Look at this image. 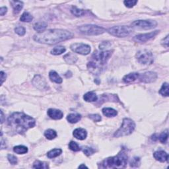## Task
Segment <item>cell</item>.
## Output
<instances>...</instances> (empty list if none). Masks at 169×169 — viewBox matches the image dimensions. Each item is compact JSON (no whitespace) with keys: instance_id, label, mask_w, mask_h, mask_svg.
Here are the masks:
<instances>
[{"instance_id":"6da1fadb","label":"cell","mask_w":169,"mask_h":169,"mask_svg":"<svg viewBox=\"0 0 169 169\" xmlns=\"http://www.w3.org/2000/svg\"><path fill=\"white\" fill-rule=\"evenodd\" d=\"M74 36V34L64 29H50L46 31L34 34V41L41 44H56L59 42L70 39Z\"/></svg>"},{"instance_id":"7a4b0ae2","label":"cell","mask_w":169,"mask_h":169,"mask_svg":"<svg viewBox=\"0 0 169 169\" xmlns=\"http://www.w3.org/2000/svg\"><path fill=\"white\" fill-rule=\"evenodd\" d=\"M8 125L14 132L22 134L34 127L36 121L32 117L22 112H14L7 119Z\"/></svg>"},{"instance_id":"3957f363","label":"cell","mask_w":169,"mask_h":169,"mask_svg":"<svg viewBox=\"0 0 169 169\" xmlns=\"http://www.w3.org/2000/svg\"><path fill=\"white\" fill-rule=\"evenodd\" d=\"M128 163V155L124 151H121L116 156L109 157L101 163L103 168H124Z\"/></svg>"},{"instance_id":"277c9868","label":"cell","mask_w":169,"mask_h":169,"mask_svg":"<svg viewBox=\"0 0 169 169\" xmlns=\"http://www.w3.org/2000/svg\"><path fill=\"white\" fill-rule=\"evenodd\" d=\"M136 128V124L129 118H124L123 120L121 127L114 133V136L116 137H124L132 133Z\"/></svg>"},{"instance_id":"5b68a950","label":"cell","mask_w":169,"mask_h":169,"mask_svg":"<svg viewBox=\"0 0 169 169\" xmlns=\"http://www.w3.org/2000/svg\"><path fill=\"white\" fill-rule=\"evenodd\" d=\"M78 30L81 33L89 36H97L106 32V29L101 26L95 25H85L80 26Z\"/></svg>"},{"instance_id":"8992f818","label":"cell","mask_w":169,"mask_h":169,"mask_svg":"<svg viewBox=\"0 0 169 169\" xmlns=\"http://www.w3.org/2000/svg\"><path fill=\"white\" fill-rule=\"evenodd\" d=\"M107 31L111 35L122 38L129 36L133 33V29L129 26H116L109 28Z\"/></svg>"},{"instance_id":"52a82bcc","label":"cell","mask_w":169,"mask_h":169,"mask_svg":"<svg viewBox=\"0 0 169 169\" xmlns=\"http://www.w3.org/2000/svg\"><path fill=\"white\" fill-rule=\"evenodd\" d=\"M113 51L111 50H101V51H95L93 56H92V58L93 61L96 64H97L98 66L102 67V66L106 64L108 60L110 59L112 54Z\"/></svg>"},{"instance_id":"ba28073f","label":"cell","mask_w":169,"mask_h":169,"mask_svg":"<svg viewBox=\"0 0 169 169\" xmlns=\"http://www.w3.org/2000/svg\"><path fill=\"white\" fill-rule=\"evenodd\" d=\"M136 58L138 62L143 65H151L154 61L152 53L147 50H141L138 51L136 54Z\"/></svg>"},{"instance_id":"9c48e42d","label":"cell","mask_w":169,"mask_h":169,"mask_svg":"<svg viewBox=\"0 0 169 169\" xmlns=\"http://www.w3.org/2000/svg\"><path fill=\"white\" fill-rule=\"evenodd\" d=\"M157 25V22L153 20H138L133 22L132 23V28L137 29L149 30L155 28Z\"/></svg>"},{"instance_id":"30bf717a","label":"cell","mask_w":169,"mask_h":169,"mask_svg":"<svg viewBox=\"0 0 169 169\" xmlns=\"http://www.w3.org/2000/svg\"><path fill=\"white\" fill-rule=\"evenodd\" d=\"M70 48L71 50L75 52L79 53L81 55H87L91 52L90 46L83 44V43H75L71 45Z\"/></svg>"},{"instance_id":"8fae6325","label":"cell","mask_w":169,"mask_h":169,"mask_svg":"<svg viewBox=\"0 0 169 169\" xmlns=\"http://www.w3.org/2000/svg\"><path fill=\"white\" fill-rule=\"evenodd\" d=\"M157 78V74L155 72L147 71L144 74H140L138 79L140 81L145 83H151L155 82Z\"/></svg>"},{"instance_id":"7c38bea8","label":"cell","mask_w":169,"mask_h":169,"mask_svg":"<svg viewBox=\"0 0 169 169\" xmlns=\"http://www.w3.org/2000/svg\"><path fill=\"white\" fill-rule=\"evenodd\" d=\"M159 33V30L145 34H140L133 37V40L137 42H145L154 38Z\"/></svg>"},{"instance_id":"4fadbf2b","label":"cell","mask_w":169,"mask_h":169,"mask_svg":"<svg viewBox=\"0 0 169 169\" xmlns=\"http://www.w3.org/2000/svg\"><path fill=\"white\" fill-rule=\"evenodd\" d=\"M33 83L37 89L40 90H45L48 88L47 83L45 79L40 75H36L33 80Z\"/></svg>"},{"instance_id":"5bb4252c","label":"cell","mask_w":169,"mask_h":169,"mask_svg":"<svg viewBox=\"0 0 169 169\" xmlns=\"http://www.w3.org/2000/svg\"><path fill=\"white\" fill-rule=\"evenodd\" d=\"M47 114L48 116L53 120H60L64 116V114L61 110L54 109H48Z\"/></svg>"},{"instance_id":"9a60e30c","label":"cell","mask_w":169,"mask_h":169,"mask_svg":"<svg viewBox=\"0 0 169 169\" xmlns=\"http://www.w3.org/2000/svg\"><path fill=\"white\" fill-rule=\"evenodd\" d=\"M154 158L161 163L167 162L168 160V155L164 151H157L153 154Z\"/></svg>"},{"instance_id":"2e32d148","label":"cell","mask_w":169,"mask_h":169,"mask_svg":"<svg viewBox=\"0 0 169 169\" xmlns=\"http://www.w3.org/2000/svg\"><path fill=\"white\" fill-rule=\"evenodd\" d=\"M73 135H74V136L76 139L79 140H84L86 139L87 136V132L86 130L83 128H77L74 131Z\"/></svg>"},{"instance_id":"e0dca14e","label":"cell","mask_w":169,"mask_h":169,"mask_svg":"<svg viewBox=\"0 0 169 169\" xmlns=\"http://www.w3.org/2000/svg\"><path fill=\"white\" fill-rule=\"evenodd\" d=\"M139 75L140 74H137V73H131V74L126 75L123 78V81L126 83H132L138 79Z\"/></svg>"},{"instance_id":"ac0fdd59","label":"cell","mask_w":169,"mask_h":169,"mask_svg":"<svg viewBox=\"0 0 169 169\" xmlns=\"http://www.w3.org/2000/svg\"><path fill=\"white\" fill-rule=\"evenodd\" d=\"M11 4L12 5L13 9V13L17 15L20 13V11L23 7V2L20 1H11Z\"/></svg>"},{"instance_id":"d6986e66","label":"cell","mask_w":169,"mask_h":169,"mask_svg":"<svg viewBox=\"0 0 169 169\" xmlns=\"http://www.w3.org/2000/svg\"><path fill=\"white\" fill-rule=\"evenodd\" d=\"M49 78L51 81L53 83L57 84H60L62 83V79H61V77L55 71H51L49 73Z\"/></svg>"},{"instance_id":"ffe728a7","label":"cell","mask_w":169,"mask_h":169,"mask_svg":"<svg viewBox=\"0 0 169 169\" xmlns=\"http://www.w3.org/2000/svg\"><path fill=\"white\" fill-rule=\"evenodd\" d=\"M48 26V24L45 22H36L34 25V29L36 30L38 33H41L45 31V30L47 29Z\"/></svg>"},{"instance_id":"44dd1931","label":"cell","mask_w":169,"mask_h":169,"mask_svg":"<svg viewBox=\"0 0 169 169\" xmlns=\"http://www.w3.org/2000/svg\"><path fill=\"white\" fill-rule=\"evenodd\" d=\"M83 99L86 102H95L97 101L98 97L97 95H96L94 92H88L83 96Z\"/></svg>"},{"instance_id":"7402d4cb","label":"cell","mask_w":169,"mask_h":169,"mask_svg":"<svg viewBox=\"0 0 169 169\" xmlns=\"http://www.w3.org/2000/svg\"><path fill=\"white\" fill-rule=\"evenodd\" d=\"M81 119V116L79 114L72 113L68 114L67 116V121L71 124H75V123L78 122Z\"/></svg>"},{"instance_id":"603a6c76","label":"cell","mask_w":169,"mask_h":169,"mask_svg":"<svg viewBox=\"0 0 169 169\" xmlns=\"http://www.w3.org/2000/svg\"><path fill=\"white\" fill-rule=\"evenodd\" d=\"M102 114L105 115V116L109 117V118L114 117L118 114V112L116 110L111 109V108H104L102 110Z\"/></svg>"},{"instance_id":"cb8c5ba5","label":"cell","mask_w":169,"mask_h":169,"mask_svg":"<svg viewBox=\"0 0 169 169\" xmlns=\"http://www.w3.org/2000/svg\"><path fill=\"white\" fill-rule=\"evenodd\" d=\"M64 59L67 64H74L76 62V61L78 60V57H77L74 53H68L66 55L64 56Z\"/></svg>"},{"instance_id":"d4e9b609","label":"cell","mask_w":169,"mask_h":169,"mask_svg":"<svg viewBox=\"0 0 169 169\" xmlns=\"http://www.w3.org/2000/svg\"><path fill=\"white\" fill-rule=\"evenodd\" d=\"M61 153H62V150L61 149H53L48 152L47 156L49 159H53L60 155Z\"/></svg>"},{"instance_id":"484cf974","label":"cell","mask_w":169,"mask_h":169,"mask_svg":"<svg viewBox=\"0 0 169 169\" xmlns=\"http://www.w3.org/2000/svg\"><path fill=\"white\" fill-rule=\"evenodd\" d=\"M44 136L47 137L48 140H52L56 137L57 133L55 130H53L52 129H48L45 131Z\"/></svg>"},{"instance_id":"4316f807","label":"cell","mask_w":169,"mask_h":169,"mask_svg":"<svg viewBox=\"0 0 169 169\" xmlns=\"http://www.w3.org/2000/svg\"><path fill=\"white\" fill-rule=\"evenodd\" d=\"M13 151L17 154H25L28 152V148L23 145H17L13 148Z\"/></svg>"},{"instance_id":"83f0119b","label":"cell","mask_w":169,"mask_h":169,"mask_svg":"<svg viewBox=\"0 0 169 169\" xmlns=\"http://www.w3.org/2000/svg\"><path fill=\"white\" fill-rule=\"evenodd\" d=\"M66 49L64 47H62V46H59V47H56L55 48H53L51 50V53L53 55L58 56L61 54V53H64L66 52Z\"/></svg>"},{"instance_id":"f1b7e54d","label":"cell","mask_w":169,"mask_h":169,"mask_svg":"<svg viewBox=\"0 0 169 169\" xmlns=\"http://www.w3.org/2000/svg\"><path fill=\"white\" fill-rule=\"evenodd\" d=\"M33 168H39V169H42V168L47 169L49 168V166H48V164L47 163L42 162V161H40V160H36L33 164Z\"/></svg>"},{"instance_id":"f546056e","label":"cell","mask_w":169,"mask_h":169,"mask_svg":"<svg viewBox=\"0 0 169 169\" xmlns=\"http://www.w3.org/2000/svg\"><path fill=\"white\" fill-rule=\"evenodd\" d=\"M169 87L168 83H164L159 90V93L164 97H168L169 95Z\"/></svg>"},{"instance_id":"4dcf8cb0","label":"cell","mask_w":169,"mask_h":169,"mask_svg":"<svg viewBox=\"0 0 169 169\" xmlns=\"http://www.w3.org/2000/svg\"><path fill=\"white\" fill-rule=\"evenodd\" d=\"M33 19V17L32 16V15H30L29 12H24L22 14L21 17L20 18V21L24 22H29L30 21H32Z\"/></svg>"},{"instance_id":"1f68e13d","label":"cell","mask_w":169,"mask_h":169,"mask_svg":"<svg viewBox=\"0 0 169 169\" xmlns=\"http://www.w3.org/2000/svg\"><path fill=\"white\" fill-rule=\"evenodd\" d=\"M71 12L73 15H75L76 17H81L85 14V11L79 9L75 6L72 7V8L71 9Z\"/></svg>"},{"instance_id":"d6a6232c","label":"cell","mask_w":169,"mask_h":169,"mask_svg":"<svg viewBox=\"0 0 169 169\" xmlns=\"http://www.w3.org/2000/svg\"><path fill=\"white\" fill-rule=\"evenodd\" d=\"M168 137V129H166V130H165V131H164L163 132H162V133H160V135L159 137V141L162 143H165L167 141Z\"/></svg>"},{"instance_id":"836d02e7","label":"cell","mask_w":169,"mask_h":169,"mask_svg":"<svg viewBox=\"0 0 169 169\" xmlns=\"http://www.w3.org/2000/svg\"><path fill=\"white\" fill-rule=\"evenodd\" d=\"M69 148H70L71 151H75V152L81 150V147L75 141H71L70 143H69Z\"/></svg>"},{"instance_id":"e575fe53","label":"cell","mask_w":169,"mask_h":169,"mask_svg":"<svg viewBox=\"0 0 169 169\" xmlns=\"http://www.w3.org/2000/svg\"><path fill=\"white\" fill-rule=\"evenodd\" d=\"M140 165V159L139 157H134L130 162V167L133 168L139 167Z\"/></svg>"},{"instance_id":"d590c367","label":"cell","mask_w":169,"mask_h":169,"mask_svg":"<svg viewBox=\"0 0 169 169\" xmlns=\"http://www.w3.org/2000/svg\"><path fill=\"white\" fill-rule=\"evenodd\" d=\"M15 31L19 36H24L26 33V29L23 26H17L15 29Z\"/></svg>"},{"instance_id":"8d00e7d4","label":"cell","mask_w":169,"mask_h":169,"mask_svg":"<svg viewBox=\"0 0 169 169\" xmlns=\"http://www.w3.org/2000/svg\"><path fill=\"white\" fill-rule=\"evenodd\" d=\"M7 159H8L9 162L13 165H15L17 164L18 163V160L17 158L15 156L13 155H7Z\"/></svg>"},{"instance_id":"74e56055","label":"cell","mask_w":169,"mask_h":169,"mask_svg":"<svg viewBox=\"0 0 169 169\" xmlns=\"http://www.w3.org/2000/svg\"><path fill=\"white\" fill-rule=\"evenodd\" d=\"M137 3V1L136 0H128V1H124V5L128 7V8H132L134 5H136V3Z\"/></svg>"},{"instance_id":"f35d334b","label":"cell","mask_w":169,"mask_h":169,"mask_svg":"<svg viewBox=\"0 0 169 169\" xmlns=\"http://www.w3.org/2000/svg\"><path fill=\"white\" fill-rule=\"evenodd\" d=\"M83 153L85 154L87 156H91L95 153V150L91 147H84L83 148Z\"/></svg>"},{"instance_id":"ab89813d","label":"cell","mask_w":169,"mask_h":169,"mask_svg":"<svg viewBox=\"0 0 169 169\" xmlns=\"http://www.w3.org/2000/svg\"><path fill=\"white\" fill-rule=\"evenodd\" d=\"M89 116V118L91 119L92 120L96 122H101L102 120L101 116L98 114H90Z\"/></svg>"},{"instance_id":"60d3db41","label":"cell","mask_w":169,"mask_h":169,"mask_svg":"<svg viewBox=\"0 0 169 169\" xmlns=\"http://www.w3.org/2000/svg\"><path fill=\"white\" fill-rule=\"evenodd\" d=\"M110 46V44L109 42H103L102 44L99 45V49L101 50H106V48H109Z\"/></svg>"},{"instance_id":"b9f144b4","label":"cell","mask_w":169,"mask_h":169,"mask_svg":"<svg viewBox=\"0 0 169 169\" xmlns=\"http://www.w3.org/2000/svg\"><path fill=\"white\" fill-rule=\"evenodd\" d=\"M161 44H162L163 46H164V47L168 48V35H167L164 38V39H163V40L161 41Z\"/></svg>"},{"instance_id":"7bdbcfd3","label":"cell","mask_w":169,"mask_h":169,"mask_svg":"<svg viewBox=\"0 0 169 169\" xmlns=\"http://www.w3.org/2000/svg\"><path fill=\"white\" fill-rule=\"evenodd\" d=\"M7 11V8L6 7H1V9H0V15H1V16H3Z\"/></svg>"},{"instance_id":"ee69618b","label":"cell","mask_w":169,"mask_h":169,"mask_svg":"<svg viewBox=\"0 0 169 169\" xmlns=\"http://www.w3.org/2000/svg\"><path fill=\"white\" fill-rule=\"evenodd\" d=\"M6 74L3 71H1V84H2L4 82V81L6 79Z\"/></svg>"},{"instance_id":"f6af8a7d","label":"cell","mask_w":169,"mask_h":169,"mask_svg":"<svg viewBox=\"0 0 169 169\" xmlns=\"http://www.w3.org/2000/svg\"><path fill=\"white\" fill-rule=\"evenodd\" d=\"M1 118H2L1 123H2V124H3V121H4V120H3V118H4V115H3V112L2 110H1Z\"/></svg>"},{"instance_id":"bcb514c9","label":"cell","mask_w":169,"mask_h":169,"mask_svg":"<svg viewBox=\"0 0 169 169\" xmlns=\"http://www.w3.org/2000/svg\"><path fill=\"white\" fill-rule=\"evenodd\" d=\"M79 168H87V167H86L84 164H82V165H80Z\"/></svg>"}]
</instances>
